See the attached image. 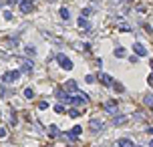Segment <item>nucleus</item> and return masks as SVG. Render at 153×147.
Segmentation results:
<instances>
[{
  "instance_id": "nucleus-1",
  "label": "nucleus",
  "mask_w": 153,
  "mask_h": 147,
  "mask_svg": "<svg viewBox=\"0 0 153 147\" xmlns=\"http://www.w3.org/2000/svg\"><path fill=\"white\" fill-rule=\"evenodd\" d=\"M18 79H20V71H16V68H14V71H8V73H4V75H2V83H4V85L14 83V81H18Z\"/></svg>"
},
{
  "instance_id": "nucleus-2",
  "label": "nucleus",
  "mask_w": 153,
  "mask_h": 147,
  "mask_svg": "<svg viewBox=\"0 0 153 147\" xmlns=\"http://www.w3.org/2000/svg\"><path fill=\"white\" fill-rule=\"evenodd\" d=\"M56 61H58V65L65 68V71H73V63H71V58L65 57V55H58L56 57Z\"/></svg>"
},
{
  "instance_id": "nucleus-3",
  "label": "nucleus",
  "mask_w": 153,
  "mask_h": 147,
  "mask_svg": "<svg viewBox=\"0 0 153 147\" xmlns=\"http://www.w3.org/2000/svg\"><path fill=\"white\" fill-rule=\"evenodd\" d=\"M32 8H34V0H20V12L28 14V12H32Z\"/></svg>"
},
{
  "instance_id": "nucleus-4",
  "label": "nucleus",
  "mask_w": 153,
  "mask_h": 147,
  "mask_svg": "<svg viewBox=\"0 0 153 147\" xmlns=\"http://www.w3.org/2000/svg\"><path fill=\"white\" fill-rule=\"evenodd\" d=\"M105 87H113V77L111 75H107V73H99V77H97Z\"/></svg>"
},
{
  "instance_id": "nucleus-5",
  "label": "nucleus",
  "mask_w": 153,
  "mask_h": 147,
  "mask_svg": "<svg viewBox=\"0 0 153 147\" xmlns=\"http://www.w3.org/2000/svg\"><path fill=\"white\" fill-rule=\"evenodd\" d=\"M133 53H135L137 57H145V55H147V48H145L141 43H135V45H133Z\"/></svg>"
},
{
  "instance_id": "nucleus-6",
  "label": "nucleus",
  "mask_w": 153,
  "mask_h": 147,
  "mask_svg": "<svg viewBox=\"0 0 153 147\" xmlns=\"http://www.w3.org/2000/svg\"><path fill=\"white\" fill-rule=\"evenodd\" d=\"M87 101H89V97L83 95V93H79V95H75V97L71 99V103H75V105H85Z\"/></svg>"
},
{
  "instance_id": "nucleus-7",
  "label": "nucleus",
  "mask_w": 153,
  "mask_h": 147,
  "mask_svg": "<svg viewBox=\"0 0 153 147\" xmlns=\"http://www.w3.org/2000/svg\"><path fill=\"white\" fill-rule=\"evenodd\" d=\"M81 133H83V129H81V127L76 125V127H73V129H71V131L66 133V137H69V139H76V137L81 135Z\"/></svg>"
},
{
  "instance_id": "nucleus-8",
  "label": "nucleus",
  "mask_w": 153,
  "mask_h": 147,
  "mask_svg": "<svg viewBox=\"0 0 153 147\" xmlns=\"http://www.w3.org/2000/svg\"><path fill=\"white\" fill-rule=\"evenodd\" d=\"M63 89H65L66 93H76V83H75V81H66Z\"/></svg>"
},
{
  "instance_id": "nucleus-9",
  "label": "nucleus",
  "mask_w": 153,
  "mask_h": 147,
  "mask_svg": "<svg viewBox=\"0 0 153 147\" xmlns=\"http://www.w3.org/2000/svg\"><path fill=\"white\" fill-rule=\"evenodd\" d=\"M79 28H85V30L91 28V22L87 20V16H79Z\"/></svg>"
},
{
  "instance_id": "nucleus-10",
  "label": "nucleus",
  "mask_w": 153,
  "mask_h": 147,
  "mask_svg": "<svg viewBox=\"0 0 153 147\" xmlns=\"http://www.w3.org/2000/svg\"><path fill=\"white\" fill-rule=\"evenodd\" d=\"M91 129H93V131L103 129V121H99V119H91Z\"/></svg>"
},
{
  "instance_id": "nucleus-11",
  "label": "nucleus",
  "mask_w": 153,
  "mask_h": 147,
  "mask_svg": "<svg viewBox=\"0 0 153 147\" xmlns=\"http://www.w3.org/2000/svg\"><path fill=\"white\" fill-rule=\"evenodd\" d=\"M119 147H135V145H133V141H131V139L123 137V139H119Z\"/></svg>"
},
{
  "instance_id": "nucleus-12",
  "label": "nucleus",
  "mask_w": 153,
  "mask_h": 147,
  "mask_svg": "<svg viewBox=\"0 0 153 147\" xmlns=\"http://www.w3.org/2000/svg\"><path fill=\"white\" fill-rule=\"evenodd\" d=\"M125 121H127V117H125V115H117V117L113 119V125H123Z\"/></svg>"
},
{
  "instance_id": "nucleus-13",
  "label": "nucleus",
  "mask_w": 153,
  "mask_h": 147,
  "mask_svg": "<svg viewBox=\"0 0 153 147\" xmlns=\"http://www.w3.org/2000/svg\"><path fill=\"white\" fill-rule=\"evenodd\" d=\"M105 109L109 111V113H115L117 111V103L113 101V103H105Z\"/></svg>"
},
{
  "instance_id": "nucleus-14",
  "label": "nucleus",
  "mask_w": 153,
  "mask_h": 147,
  "mask_svg": "<svg viewBox=\"0 0 153 147\" xmlns=\"http://www.w3.org/2000/svg\"><path fill=\"white\" fill-rule=\"evenodd\" d=\"M48 135H51V137L58 135V127H56V125H51V127H48Z\"/></svg>"
},
{
  "instance_id": "nucleus-15",
  "label": "nucleus",
  "mask_w": 153,
  "mask_h": 147,
  "mask_svg": "<svg viewBox=\"0 0 153 147\" xmlns=\"http://www.w3.org/2000/svg\"><path fill=\"white\" fill-rule=\"evenodd\" d=\"M61 18H63V20H69V18H71V12L66 10V8H61Z\"/></svg>"
},
{
  "instance_id": "nucleus-16",
  "label": "nucleus",
  "mask_w": 153,
  "mask_h": 147,
  "mask_svg": "<svg viewBox=\"0 0 153 147\" xmlns=\"http://www.w3.org/2000/svg\"><path fill=\"white\" fill-rule=\"evenodd\" d=\"M24 53H26L28 57H34V55H36V48H34V46H26V48H24Z\"/></svg>"
},
{
  "instance_id": "nucleus-17",
  "label": "nucleus",
  "mask_w": 153,
  "mask_h": 147,
  "mask_svg": "<svg viewBox=\"0 0 153 147\" xmlns=\"http://www.w3.org/2000/svg\"><path fill=\"white\" fill-rule=\"evenodd\" d=\"M115 57L123 58V57H125V48H121V46H119V48H115Z\"/></svg>"
},
{
  "instance_id": "nucleus-18",
  "label": "nucleus",
  "mask_w": 153,
  "mask_h": 147,
  "mask_svg": "<svg viewBox=\"0 0 153 147\" xmlns=\"http://www.w3.org/2000/svg\"><path fill=\"white\" fill-rule=\"evenodd\" d=\"M113 89L117 91V93H123V91H125V87H123L121 83H113Z\"/></svg>"
},
{
  "instance_id": "nucleus-19",
  "label": "nucleus",
  "mask_w": 153,
  "mask_h": 147,
  "mask_svg": "<svg viewBox=\"0 0 153 147\" xmlns=\"http://www.w3.org/2000/svg\"><path fill=\"white\" fill-rule=\"evenodd\" d=\"M69 115H71L73 119H76V117L81 115V111H79V109H71V111H69Z\"/></svg>"
},
{
  "instance_id": "nucleus-20",
  "label": "nucleus",
  "mask_w": 153,
  "mask_h": 147,
  "mask_svg": "<svg viewBox=\"0 0 153 147\" xmlns=\"http://www.w3.org/2000/svg\"><path fill=\"white\" fill-rule=\"evenodd\" d=\"M24 97H26V99H32V97H34V91L32 89H26V91H24Z\"/></svg>"
},
{
  "instance_id": "nucleus-21",
  "label": "nucleus",
  "mask_w": 153,
  "mask_h": 147,
  "mask_svg": "<svg viewBox=\"0 0 153 147\" xmlns=\"http://www.w3.org/2000/svg\"><path fill=\"white\" fill-rule=\"evenodd\" d=\"M145 103H147L149 107H153V95H147V97H145Z\"/></svg>"
},
{
  "instance_id": "nucleus-22",
  "label": "nucleus",
  "mask_w": 153,
  "mask_h": 147,
  "mask_svg": "<svg viewBox=\"0 0 153 147\" xmlns=\"http://www.w3.org/2000/svg\"><path fill=\"white\" fill-rule=\"evenodd\" d=\"M55 111H56V113H63V111H65V107H63V105H56Z\"/></svg>"
},
{
  "instance_id": "nucleus-23",
  "label": "nucleus",
  "mask_w": 153,
  "mask_h": 147,
  "mask_svg": "<svg viewBox=\"0 0 153 147\" xmlns=\"http://www.w3.org/2000/svg\"><path fill=\"white\" fill-rule=\"evenodd\" d=\"M4 137H6V129H4V127H0V139H4Z\"/></svg>"
},
{
  "instance_id": "nucleus-24",
  "label": "nucleus",
  "mask_w": 153,
  "mask_h": 147,
  "mask_svg": "<svg viewBox=\"0 0 153 147\" xmlns=\"http://www.w3.org/2000/svg\"><path fill=\"white\" fill-rule=\"evenodd\" d=\"M46 107H48V103H38V109H40V111H44Z\"/></svg>"
},
{
  "instance_id": "nucleus-25",
  "label": "nucleus",
  "mask_w": 153,
  "mask_h": 147,
  "mask_svg": "<svg viewBox=\"0 0 153 147\" xmlns=\"http://www.w3.org/2000/svg\"><path fill=\"white\" fill-rule=\"evenodd\" d=\"M91 12H93V8H85V10H83V16H89Z\"/></svg>"
},
{
  "instance_id": "nucleus-26",
  "label": "nucleus",
  "mask_w": 153,
  "mask_h": 147,
  "mask_svg": "<svg viewBox=\"0 0 153 147\" xmlns=\"http://www.w3.org/2000/svg\"><path fill=\"white\" fill-rule=\"evenodd\" d=\"M85 81H87V83H95V77H93V75H87V79H85Z\"/></svg>"
},
{
  "instance_id": "nucleus-27",
  "label": "nucleus",
  "mask_w": 153,
  "mask_h": 147,
  "mask_svg": "<svg viewBox=\"0 0 153 147\" xmlns=\"http://www.w3.org/2000/svg\"><path fill=\"white\" fill-rule=\"evenodd\" d=\"M147 81H149V85L153 87V75H149V79H147Z\"/></svg>"
},
{
  "instance_id": "nucleus-28",
  "label": "nucleus",
  "mask_w": 153,
  "mask_h": 147,
  "mask_svg": "<svg viewBox=\"0 0 153 147\" xmlns=\"http://www.w3.org/2000/svg\"><path fill=\"white\" fill-rule=\"evenodd\" d=\"M125 0H113V4H123Z\"/></svg>"
},
{
  "instance_id": "nucleus-29",
  "label": "nucleus",
  "mask_w": 153,
  "mask_h": 147,
  "mask_svg": "<svg viewBox=\"0 0 153 147\" xmlns=\"http://www.w3.org/2000/svg\"><path fill=\"white\" fill-rule=\"evenodd\" d=\"M147 133H149V135H153V127H147Z\"/></svg>"
},
{
  "instance_id": "nucleus-30",
  "label": "nucleus",
  "mask_w": 153,
  "mask_h": 147,
  "mask_svg": "<svg viewBox=\"0 0 153 147\" xmlns=\"http://www.w3.org/2000/svg\"><path fill=\"white\" fill-rule=\"evenodd\" d=\"M151 147H153V141H151Z\"/></svg>"
}]
</instances>
